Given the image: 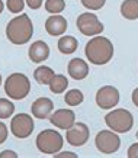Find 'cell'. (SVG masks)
<instances>
[{"label":"cell","instance_id":"cell-1","mask_svg":"<svg viewBox=\"0 0 138 158\" xmlns=\"http://www.w3.org/2000/svg\"><path fill=\"white\" fill-rule=\"evenodd\" d=\"M87 60L95 65H105L114 57V44L108 38L96 35L86 44L84 48Z\"/></svg>","mask_w":138,"mask_h":158},{"label":"cell","instance_id":"cell-2","mask_svg":"<svg viewBox=\"0 0 138 158\" xmlns=\"http://www.w3.org/2000/svg\"><path fill=\"white\" fill-rule=\"evenodd\" d=\"M33 35V25L28 15H19L10 20L6 26V36L15 45L29 42Z\"/></svg>","mask_w":138,"mask_h":158},{"label":"cell","instance_id":"cell-3","mask_svg":"<svg viewBox=\"0 0 138 158\" xmlns=\"http://www.w3.org/2000/svg\"><path fill=\"white\" fill-rule=\"evenodd\" d=\"M6 94L13 100H22L31 91V81L22 73H13L10 74L5 81Z\"/></svg>","mask_w":138,"mask_h":158},{"label":"cell","instance_id":"cell-4","mask_svg":"<svg viewBox=\"0 0 138 158\" xmlns=\"http://www.w3.org/2000/svg\"><path fill=\"white\" fill-rule=\"evenodd\" d=\"M105 123L118 134H127L132 129L134 116L127 109H114L105 116Z\"/></svg>","mask_w":138,"mask_h":158},{"label":"cell","instance_id":"cell-5","mask_svg":"<svg viewBox=\"0 0 138 158\" xmlns=\"http://www.w3.org/2000/svg\"><path fill=\"white\" fill-rule=\"evenodd\" d=\"M35 142H37V148L42 154H48V155L57 154L64 144L60 132L53 129H44L42 132H39Z\"/></svg>","mask_w":138,"mask_h":158},{"label":"cell","instance_id":"cell-6","mask_svg":"<svg viewBox=\"0 0 138 158\" xmlns=\"http://www.w3.org/2000/svg\"><path fill=\"white\" fill-rule=\"evenodd\" d=\"M95 144L97 151L105 155L115 154L121 147V138L118 136V132L115 131H100L97 132L95 138Z\"/></svg>","mask_w":138,"mask_h":158},{"label":"cell","instance_id":"cell-7","mask_svg":"<svg viewBox=\"0 0 138 158\" xmlns=\"http://www.w3.org/2000/svg\"><path fill=\"white\" fill-rule=\"evenodd\" d=\"M76 23H77V29H79L80 34L84 35V36H96V35H100L103 32V29H105L103 23L97 19V16L93 13H89V12L79 15Z\"/></svg>","mask_w":138,"mask_h":158},{"label":"cell","instance_id":"cell-8","mask_svg":"<svg viewBox=\"0 0 138 158\" xmlns=\"http://www.w3.org/2000/svg\"><path fill=\"white\" fill-rule=\"evenodd\" d=\"M33 119L28 113H18L10 120V131L16 138L25 139L33 132Z\"/></svg>","mask_w":138,"mask_h":158},{"label":"cell","instance_id":"cell-9","mask_svg":"<svg viewBox=\"0 0 138 158\" xmlns=\"http://www.w3.org/2000/svg\"><path fill=\"white\" fill-rule=\"evenodd\" d=\"M119 103V91L114 86L100 87L96 93V105L100 109H114Z\"/></svg>","mask_w":138,"mask_h":158},{"label":"cell","instance_id":"cell-10","mask_svg":"<svg viewBox=\"0 0 138 158\" xmlns=\"http://www.w3.org/2000/svg\"><path fill=\"white\" fill-rule=\"evenodd\" d=\"M90 136V131L87 128L86 123H74L70 129L66 131V139L67 142L73 147H83V145L89 141Z\"/></svg>","mask_w":138,"mask_h":158},{"label":"cell","instance_id":"cell-11","mask_svg":"<svg viewBox=\"0 0 138 158\" xmlns=\"http://www.w3.org/2000/svg\"><path fill=\"white\" fill-rule=\"evenodd\" d=\"M50 122L58 129L67 131L76 123V113L71 109H58L48 118Z\"/></svg>","mask_w":138,"mask_h":158},{"label":"cell","instance_id":"cell-12","mask_svg":"<svg viewBox=\"0 0 138 158\" xmlns=\"http://www.w3.org/2000/svg\"><path fill=\"white\" fill-rule=\"evenodd\" d=\"M54 109V103L51 99H48V97H39L37 100L32 103L31 106V112H32L33 118H37V119H48L50 116H51V112Z\"/></svg>","mask_w":138,"mask_h":158},{"label":"cell","instance_id":"cell-13","mask_svg":"<svg viewBox=\"0 0 138 158\" xmlns=\"http://www.w3.org/2000/svg\"><path fill=\"white\" fill-rule=\"evenodd\" d=\"M67 19L61 15H51L45 20V31L51 36H61L67 31Z\"/></svg>","mask_w":138,"mask_h":158},{"label":"cell","instance_id":"cell-14","mask_svg":"<svg viewBox=\"0 0 138 158\" xmlns=\"http://www.w3.org/2000/svg\"><path fill=\"white\" fill-rule=\"evenodd\" d=\"M67 71L68 76L74 80H83L89 76V65L81 58H73L67 65Z\"/></svg>","mask_w":138,"mask_h":158},{"label":"cell","instance_id":"cell-15","mask_svg":"<svg viewBox=\"0 0 138 158\" xmlns=\"http://www.w3.org/2000/svg\"><path fill=\"white\" fill-rule=\"evenodd\" d=\"M28 55L32 62L39 64V62L45 61V60L50 57V47H48V44L44 42V41H35V42L29 47Z\"/></svg>","mask_w":138,"mask_h":158},{"label":"cell","instance_id":"cell-16","mask_svg":"<svg viewBox=\"0 0 138 158\" xmlns=\"http://www.w3.org/2000/svg\"><path fill=\"white\" fill-rule=\"evenodd\" d=\"M121 15L125 19H138V0H124L121 3Z\"/></svg>","mask_w":138,"mask_h":158},{"label":"cell","instance_id":"cell-17","mask_svg":"<svg viewBox=\"0 0 138 158\" xmlns=\"http://www.w3.org/2000/svg\"><path fill=\"white\" fill-rule=\"evenodd\" d=\"M77 47H79V41L74 36L67 35V36H61V38L58 39V49H60L61 54L68 55V54L76 52Z\"/></svg>","mask_w":138,"mask_h":158},{"label":"cell","instance_id":"cell-18","mask_svg":"<svg viewBox=\"0 0 138 158\" xmlns=\"http://www.w3.org/2000/svg\"><path fill=\"white\" fill-rule=\"evenodd\" d=\"M55 76V73L53 71V68L51 67H47V65H41L38 67L35 71H33V78H35V81L39 83V84H50V81L53 80V77Z\"/></svg>","mask_w":138,"mask_h":158},{"label":"cell","instance_id":"cell-19","mask_svg":"<svg viewBox=\"0 0 138 158\" xmlns=\"http://www.w3.org/2000/svg\"><path fill=\"white\" fill-rule=\"evenodd\" d=\"M48 86H50L51 93L60 94V93H64V91L67 90V87H68V80H67V77L63 76V74H55Z\"/></svg>","mask_w":138,"mask_h":158},{"label":"cell","instance_id":"cell-20","mask_svg":"<svg viewBox=\"0 0 138 158\" xmlns=\"http://www.w3.org/2000/svg\"><path fill=\"white\" fill-rule=\"evenodd\" d=\"M84 96H83V93L80 90H77V89H73V90H68L64 94V102H66L68 106H79L83 102Z\"/></svg>","mask_w":138,"mask_h":158},{"label":"cell","instance_id":"cell-21","mask_svg":"<svg viewBox=\"0 0 138 158\" xmlns=\"http://www.w3.org/2000/svg\"><path fill=\"white\" fill-rule=\"evenodd\" d=\"M66 9L64 0H47L45 2V10L51 15H58Z\"/></svg>","mask_w":138,"mask_h":158},{"label":"cell","instance_id":"cell-22","mask_svg":"<svg viewBox=\"0 0 138 158\" xmlns=\"http://www.w3.org/2000/svg\"><path fill=\"white\" fill-rule=\"evenodd\" d=\"M15 105L7 99H0V119H7L13 115Z\"/></svg>","mask_w":138,"mask_h":158},{"label":"cell","instance_id":"cell-23","mask_svg":"<svg viewBox=\"0 0 138 158\" xmlns=\"http://www.w3.org/2000/svg\"><path fill=\"white\" fill-rule=\"evenodd\" d=\"M6 6H7L9 12H12V13H20L25 7V2L24 0H7Z\"/></svg>","mask_w":138,"mask_h":158},{"label":"cell","instance_id":"cell-24","mask_svg":"<svg viewBox=\"0 0 138 158\" xmlns=\"http://www.w3.org/2000/svg\"><path fill=\"white\" fill-rule=\"evenodd\" d=\"M106 0H81V5L84 6L86 9L90 10H99L105 6Z\"/></svg>","mask_w":138,"mask_h":158},{"label":"cell","instance_id":"cell-25","mask_svg":"<svg viewBox=\"0 0 138 158\" xmlns=\"http://www.w3.org/2000/svg\"><path fill=\"white\" fill-rule=\"evenodd\" d=\"M7 135H9V131H7V126H6L3 122H0V145L6 142L7 139Z\"/></svg>","mask_w":138,"mask_h":158},{"label":"cell","instance_id":"cell-26","mask_svg":"<svg viewBox=\"0 0 138 158\" xmlns=\"http://www.w3.org/2000/svg\"><path fill=\"white\" fill-rule=\"evenodd\" d=\"M127 157H128V158H138V142H137V144H132L128 148Z\"/></svg>","mask_w":138,"mask_h":158},{"label":"cell","instance_id":"cell-27","mask_svg":"<svg viewBox=\"0 0 138 158\" xmlns=\"http://www.w3.org/2000/svg\"><path fill=\"white\" fill-rule=\"evenodd\" d=\"M26 3H28V6L31 7V9H39L41 6H42V0H25Z\"/></svg>","mask_w":138,"mask_h":158},{"label":"cell","instance_id":"cell-28","mask_svg":"<svg viewBox=\"0 0 138 158\" xmlns=\"http://www.w3.org/2000/svg\"><path fill=\"white\" fill-rule=\"evenodd\" d=\"M54 157L55 158H77V155L73 152L66 151V152H61V154H54Z\"/></svg>","mask_w":138,"mask_h":158},{"label":"cell","instance_id":"cell-29","mask_svg":"<svg viewBox=\"0 0 138 158\" xmlns=\"http://www.w3.org/2000/svg\"><path fill=\"white\" fill-rule=\"evenodd\" d=\"M18 158V154H15L13 151H9V149H6V151H3V152L0 154V158Z\"/></svg>","mask_w":138,"mask_h":158},{"label":"cell","instance_id":"cell-30","mask_svg":"<svg viewBox=\"0 0 138 158\" xmlns=\"http://www.w3.org/2000/svg\"><path fill=\"white\" fill-rule=\"evenodd\" d=\"M132 103L138 107V87L132 91Z\"/></svg>","mask_w":138,"mask_h":158},{"label":"cell","instance_id":"cell-31","mask_svg":"<svg viewBox=\"0 0 138 158\" xmlns=\"http://www.w3.org/2000/svg\"><path fill=\"white\" fill-rule=\"evenodd\" d=\"M3 9H5V5H3V2H2V0H0V13H2V12H3Z\"/></svg>","mask_w":138,"mask_h":158},{"label":"cell","instance_id":"cell-32","mask_svg":"<svg viewBox=\"0 0 138 158\" xmlns=\"http://www.w3.org/2000/svg\"><path fill=\"white\" fill-rule=\"evenodd\" d=\"M0 84H2V74H0Z\"/></svg>","mask_w":138,"mask_h":158},{"label":"cell","instance_id":"cell-33","mask_svg":"<svg viewBox=\"0 0 138 158\" xmlns=\"http://www.w3.org/2000/svg\"><path fill=\"white\" fill-rule=\"evenodd\" d=\"M137 139H138V131H137Z\"/></svg>","mask_w":138,"mask_h":158}]
</instances>
